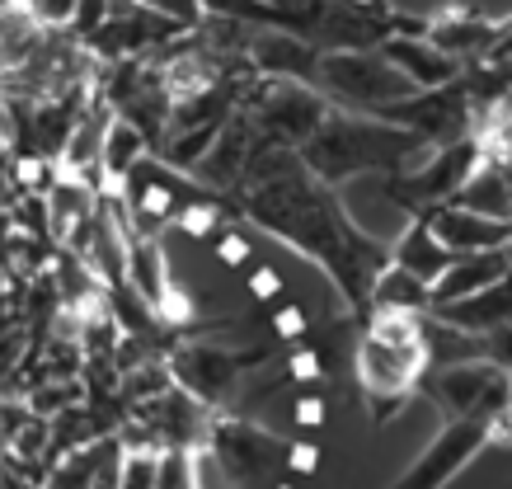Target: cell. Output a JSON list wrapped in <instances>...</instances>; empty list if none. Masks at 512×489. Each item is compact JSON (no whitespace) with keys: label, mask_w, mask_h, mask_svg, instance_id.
Returning <instances> with one entry per match:
<instances>
[{"label":"cell","mask_w":512,"mask_h":489,"mask_svg":"<svg viewBox=\"0 0 512 489\" xmlns=\"http://www.w3.org/2000/svg\"><path fill=\"white\" fill-rule=\"evenodd\" d=\"M423 320H428V311L423 316H414V311H372L367 334L381 339V344H423V334H428Z\"/></svg>","instance_id":"7402d4cb"},{"label":"cell","mask_w":512,"mask_h":489,"mask_svg":"<svg viewBox=\"0 0 512 489\" xmlns=\"http://www.w3.org/2000/svg\"><path fill=\"white\" fill-rule=\"evenodd\" d=\"M311 90L325 104H339V113H362V118H376L390 104L419 95L381 52H320Z\"/></svg>","instance_id":"3957f363"},{"label":"cell","mask_w":512,"mask_h":489,"mask_svg":"<svg viewBox=\"0 0 512 489\" xmlns=\"http://www.w3.org/2000/svg\"><path fill=\"white\" fill-rule=\"evenodd\" d=\"M156 489H193L184 447H165V452L156 457Z\"/></svg>","instance_id":"484cf974"},{"label":"cell","mask_w":512,"mask_h":489,"mask_svg":"<svg viewBox=\"0 0 512 489\" xmlns=\"http://www.w3.org/2000/svg\"><path fill=\"white\" fill-rule=\"evenodd\" d=\"M249 151H254V123L235 109L231 118L217 127V137H212V146L202 151V160L193 165V179L207 184V189H231L235 179L245 174Z\"/></svg>","instance_id":"5bb4252c"},{"label":"cell","mask_w":512,"mask_h":489,"mask_svg":"<svg viewBox=\"0 0 512 489\" xmlns=\"http://www.w3.org/2000/svg\"><path fill=\"white\" fill-rule=\"evenodd\" d=\"M273 29L296 33L315 52H367L390 33L423 38V24L395 15L386 0H268Z\"/></svg>","instance_id":"7a4b0ae2"},{"label":"cell","mask_w":512,"mask_h":489,"mask_svg":"<svg viewBox=\"0 0 512 489\" xmlns=\"http://www.w3.org/2000/svg\"><path fill=\"white\" fill-rule=\"evenodd\" d=\"M137 5H151V10H160L165 19L184 24V29H198V24H202L198 0H137Z\"/></svg>","instance_id":"d6a6232c"},{"label":"cell","mask_w":512,"mask_h":489,"mask_svg":"<svg viewBox=\"0 0 512 489\" xmlns=\"http://www.w3.org/2000/svg\"><path fill=\"white\" fill-rule=\"evenodd\" d=\"M456 254H447L442 245L433 240V231H428V217H409V226H404V236L395 240V250H390V264L404 273H414L419 283L433 287L437 273L447 269Z\"/></svg>","instance_id":"d6986e66"},{"label":"cell","mask_w":512,"mask_h":489,"mask_svg":"<svg viewBox=\"0 0 512 489\" xmlns=\"http://www.w3.org/2000/svg\"><path fill=\"white\" fill-rule=\"evenodd\" d=\"M52 179H57V170H52L43 156H19L15 160V189H24L29 198L52 189Z\"/></svg>","instance_id":"4316f807"},{"label":"cell","mask_w":512,"mask_h":489,"mask_svg":"<svg viewBox=\"0 0 512 489\" xmlns=\"http://www.w3.org/2000/svg\"><path fill=\"white\" fill-rule=\"evenodd\" d=\"M306 330H311V320H306V311H301L296 301H287V306L273 311V334H278V339H301Z\"/></svg>","instance_id":"e575fe53"},{"label":"cell","mask_w":512,"mask_h":489,"mask_svg":"<svg viewBox=\"0 0 512 489\" xmlns=\"http://www.w3.org/2000/svg\"><path fill=\"white\" fill-rule=\"evenodd\" d=\"M282 461H287V471H296V475H315L320 461H325V452H320L315 442H292V447H282Z\"/></svg>","instance_id":"836d02e7"},{"label":"cell","mask_w":512,"mask_h":489,"mask_svg":"<svg viewBox=\"0 0 512 489\" xmlns=\"http://www.w3.org/2000/svg\"><path fill=\"white\" fill-rule=\"evenodd\" d=\"M123 283H132V292H137V301L146 306V311H156V301L165 297V287L174 283L170 259H165V250H160L156 236H132V240H127V273H123Z\"/></svg>","instance_id":"e0dca14e"},{"label":"cell","mask_w":512,"mask_h":489,"mask_svg":"<svg viewBox=\"0 0 512 489\" xmlns=\"http://www.w3.org/2000/svg\"><path fill=\"white\" fill-rule=\"evenodd\" d=\"M43 442H47V433L38 424L33 428H19V438H15V452H24V457H33V452H43Z\"/></svg>","instance_id":"ab89813d"},{"label":"cell","mask_w":512,"mask_h":489,"mask_svg":"<svg viewBox=\"0 0 512 489\" xmlns=\"http://www.w3.org/2000/svg\"><path fill=\"white\" fill-rule=\"evenodd\" d=\"M292 419L301 428H320L325 424V400H320V395H301V400H296V410H292Z\"/></svg>","instance_id":"74e56055"},{"label":"cell","mask_w":512,"mask_h":489,"mask_svg":"<svg viewBox=\"0 0 512 489\" xmlns=\"http://www.w3.org/2000/svg\"><path fill=\"white\" fill-rule=\"evenodd\" d=\"M212 250H217L221 264L240 269V264H249V250H254V245H249V236H240V231H226V236H221L217 245H212Z\"/></svg>","instance_id":"8d00e7d4"},{"label":"cell","mask_w":512,"mask_h":489,"mask_svg":"<svg viewBox=\"0 0 512 489\" xmlns=\"http://www.w3.org/2000/svg\"><path fill=\"white\" fill-rule=\"evenodd\" d=\"M198 10L207 15H221V19H240V24H268L273 29V10L268 0H198Z\"/></svg>","instance_id":"cb8c5ba5"},{"label":"cell","mask_w":512,"mask_h":489,"mask_svg":"<svg viewBox=\"0 0 512 489\" xmlns=\"http://www.w3.org/2000/svg\"><path fill=\"white\" fill-rule=\"evenodd\" d=\"M447 203L466 207V212H480V217L508 221V170L480 156L475 165H470L466 179H461V189L451 193Z\"/></svg>","instance_id":"ac0fdd59"},{"label":"cell","mask_w":512,"mask_h":489,"mask_svg":"<svg viewBox=\"0 0 512 489\" xmlns=\"http://www.w3.org/2000/svg\"><path fill=\"white\" fill-rule=\"evenodd\" d=\"M508 278V250H480V254H456L447 269L437 273V283L428 287V297L433 306L442 301H461L470 292H484V287H494ZM428 306V311H433Z\"/></svg>","instance_id":"9a60e30c"},{"label":"cell","mask_w":512,"mask_h":489,"mask_svg":"<svg viewBox=\"0 0 512 489\" xmlns=\"http://www.w3.org/2000/svg\"><path fill=\"white\" fill-rule=\"evenodd\" d=\"M245 52L254 57V66L273 80H296V85H311L315 62L320 52L311 43H301L287 29H268V24H249L245 29Z\"/></svg>","instance_id":"8fae6325"},{"label":"cell","mask_w":512,"mask_h":489,"mask_svg":"<svg viewBox=\"0 0 512 489\" xmlns=\"http://www.w3.org/2000/svg\"><path fill=\"white\" fill-rule=\"evenodd\" d=\"M188 475H193V489H231V480H226V471L217 466V457H212L207 442L188 452Z\"/></svg>","instance_id":"83f0119b"},{"label":"cell","mask_w":512,"mask_h":489,"mask_svg":"<svg viewBox=\"0 0 512 489\" xmlns=\"http://www.w3.org/2000/svg\"><path fill=\"white\" fill-rule=\"evenodd\" d=\"M367 301H372V311H414V316H423V311L433 306V297H428V283H419L414 273L395 269V264H386V269L372 278V287H367Z\"/></svg>","instance_id":"44dd1931"},{"label":"cell","mask_w":512,"mask_h":489,"mask_svg":"<svg viewBox=\"0 0 512 489\" xmlns=\"http://www.w3.org/2000/svg\"><path fill=\"white\" fill-rule=\"evenodd\" d=\"M264 358H268L264 348H254L245 358H231V353H221L212 344H184L170 353V381L184 395H193L198 405H217L221 395L235 386V372L245 363H264Z\"/></svg>","instance_id":"ba28073f"},{"label":"cell","mask_w":512,"mask_h":489,"mask_svg":"<svg viewBox=\"0 0 512 489\" xmlns=\"http://www.w3.org/2000/svg\"><path fill=\"white\" fill-rule=\"evenodd\" d=\"M29 5H33V15L47 19V24H66V15H71L76 0H29Z\"/></svg>","instance_id":"f35d334b"},{"label":"cell","mask_w":512,"mask_h":489,"mask_svg":"<svg viewBox=\"0 0 512 489\" xmlns=\"http://www.w3.org/2000/svg\"><path fill=\"white\" fill-rule=\"evenodd\" d=\"M428 395L447 419H494L508 410V372L494 363H456L428 377Z\"/></svg>","instance_id":"5b68a950"},{"label":"cell","mask_w":512,"mask_h":489,"mask_svg":"<svg viewBox=\"0 0 512 489\" xmlns=\"http://www.w3.org/2000/svg\"><path fill=\"white\" fill-rule=\"evenodd\" d=\"M104 466L94 461V475H90V489H123V461H127V447L118 438H109L99 447Z\"/></svg>","instance_id":"d4e9b609"},{"label":"cell","mask_w":512,"mask_h":489,"mask_svg":"<svg viewBox=\"0 0 512 489\" xmlns=\"http://www.w3.org/2000/svg\"><path fill=\"white\" fill-rule=\"evenodd\" d=\"M484 447H489V419H447V428L437 433V442L400 475L395 489H442L451 475L461 471L475 452H484Z\"/></svg>","instance_id":"52a82bcc"},{"label":"cell","mask_w":512,"mask_h":489,"mask_svg":"<svg viewBox=\"0 0 512 489\" xmlns=\"http://www.w3.org/2000/svg\"><path fill=\"white\" fill-rule=\"evenodd\" d=\"M325 113H329V104L315 95L311 85H296V80H273V76H268L264 95L254 99V118H249V123L264 132V142L296 151V146L306 142L315 127L325 123Z\"/></svg>","instance_id":"8992f818"},{"label":"cell","mask_w":512,"mask_h":489,"mask_svg":"<svg viewBox=\"0 0 512 489\" xmlns=\"http://www.w3.org/2000/svg\"><path fill=\"white\" fill-rule=\"evenodd\" d=\"M278 489H296V485H278Z\"/></svg>","instance_id":"60d3db41"},{"label":"cell","mask_w":512,"mask_h":489,"mask_svg":"<svg viewBox=\"0 0 512 489\" xmlns=\"http://www.w3.org/2000/svg\"><path fill=\"white\" fill-rule=\"evenodd\" d=\"M146 156V142H141V132L132 123H123L118 113H113L109 132H104V146H99V174H104V193H118L123 189L127 170Z\"/></svg>","instance_id":"ffe728a7"},{"label":"cell","mask_w":512,"mask_h":489,"mask_svg":"<svg viewBox=\"0 0 512 489\" xmlns=\"http://www.w3.org/2000/svg\"><path fill=\"white\" fill-rule=\"evenodd\" d=\"M151 316H156L160 325H188V320H193V297H188L179 283H170L165 287V297L156 301V311H151Z\"/></svg>","instance_id":"4dcf8cb0"},{"label":"cell","mask_w":512,"mask_h":489,"mask_svg":"<svg viewBox=\"0 0 512 489\" xmlns=\"http://www.w3.org/2000/svg\"><path fill=\"white\" fill-rule=\"evenodd\" d=\"M109 5L113 0H76L71 15H66V33H71V38H90V33L109 19Z\"/></svg>","instance_id":"f1b7e54d"},{"label":"cell","mask_w":512,"mask_h":489,"mask_svg":"<svg viewBox=\"0 0 512 489\" xmlns=\"http://www.w3.org/2000/svg\"><path fill=\"white\" fill-rule=\"evenodd\" d=\"M249 297H254V301L282 297V273L273 269V264H259V269L249 273Z\"/></svg>","instance_id":"d590c367"},{"label":"cell","mask_w":512,"mask_h":489,"mask_svg":"<svg viewBox=\"0 0 512 489\" xmlns=\"http://www.w3.org/2000/svg\"><path fill=\"white\" fill-rule=\"evenodd\" d=\"M376 52H381L414 90H442V85L466 76V66L456 62V57L437 52L428 38H414V33H390L386 43H376Z\"/></svg>","instance_id":"7c38bea8"},{"label":"cell","mask_w":512,"mask_h":489,"mask_svg":"<svg viewBox=\"0 0 512 489\" xmlns=\"http://www.w3.org/2000/svg\"><path fill=\"white\" fill-rule=\"evenodd\" d=\"M80 395V381H52V386H38L29 395V410L33 414H52V410H66V405H76Z\"/></svg>","instance_id":"f546056e"},{"label":"cell","mask_w":512,"mask_h":489,"mask_svg":"<svg viewBox=\"0 0 512 489\" xmlns=\"http://www.w3.org/2000/svg\"><path fill=\"white\" fill-rule=\"evenodd\" d=\"M508 278L494 287H484V292H470V297L461 301H442V306H433V316L447 325V330H461L470 334V339H480V334L489 330H503L508 325Z\"/></svg>","instance_id":"2e32d148"},{"label":"cell","mask_w":512,"mask_h":489,"mask_svg":"<svg viewBox=\"0 0 512 489\" xmlns=\"http://www.w3.org/2000/svg\"><path fill=\"white\" fill-rule=\"evenodd\" d=\"M428 231L447 254H480V250H508L512 221H494L456 203H442L428 212Z\"/></svg>","instance_id":"30bf717a"},{"label":"cell","mask_w":512,"mask_h":489,"mask_svg":"<svg viewBox=\"0 0 512 489\" xmlns=\"http://www.w3.org/2000/svg\"><path fill=\"white\" fill-rule=\"evenodd\" d=\"M174 226L184 231V236L202 240V236H212L221 226V203H212V198H198V203H179L174 207Z\"/></svg>","instance_id":"603a6c76"},{"label":"cell","mask_w":512,"mask_h":489,"mask_svg":"<svg viewBox=\"0 0 512 489\" xmlns=\"http://www.w3.org/2000/svg\"><path fill=\"white\" fill-rule=\"evenodd\" d=\"M433 146L419 142L414 132H404L395 123H381V118H362V113H325V123L315 127L306 142L296 146V160L306 165L315 184H343L353 174L367 170H414Z\"/></svg>","instance_id":"6da1fadb"},{"label":"cell","mask_w":512,"mask_h":489,"mask_svg":"<svg viewBox=\"0 0 512 489\" xmlns=\"http://www.w3.org/2000/svg\"><path fill=\"white\" fill-rule=\"evenodd\" d=\"M207 447H212L217 466L226 471L231 489H254L268 475V466L282 461V442H273L264 428L235 424V419L212 428V442H207Z\"/></svg>","instance_id":"9c48e42d"},{"label":"cell","mask_w":512,"mask_h":489,"mask_svg":"<svg viewBox=\"0 0 512 489\" xmlns=\"http://www.w3.org/2000/svg\"><path fill=\"white\" fill-rule=\"evenodd\" d=\"M287 377H292V381H306V386H311V381H325L329 377V367H325V358H320V353L301 348V353H292V358H287Z\"/></svg>","instance_id":"1f68e13d"},{"label":"cell","mask_w":512,"mask_h":489,"mask_svg":"<svg viewBox=\"0 0 512 489\" xmlns=\"http://www.w3.org/2000/svg\"><path fill=\"white\" fill-rule=\"evenodd\" d=\"M428 372V353L423 344H381V339H362L357 348V386L367 395V405L376 410V419H386L390 410H400L409 391Z\"/></svg>","instance_id":"277c9868"},{"label":"cell","mask_w":512,"mask_h":489,"mask_svg":"<svg viewBox=\"0 0 512 489\" xmlns=\"http://www.w3.org/2000/svg\"><path fill=\"white\" fill-rule=\"evenodd\" d=\"M127 193V217H132V236H151L160 221L174 217V207H179V193H174V179L160 170L156 160H137L132 170H127L123 189Z\"/></svg>","instance_id":"4fadbf2b"}]
</instances>
